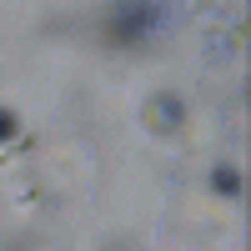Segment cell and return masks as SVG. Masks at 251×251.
<instances>
[{"label":"cell","mask_w":251,"mask_h":251,"mask_svg":"<svg viewBox=\"0 0 251 251\" xmlns=\"http://www.w3.org/2000/svg\"><path fill=\"white\" fill-rule=\"evenodd\" d=\"M146 30H156V10L151 5H126L111 15V40H136Z\"/></svg>","instance_id":"1"},{"label":"cell","mask_w":251,"mask_h":251,"mask_svg":"<svg viewBox=\"0 0 251 251\" xmlns=\"http://www.w3.org/2000/svg\"><path fill=\"white\" fill-rule=\"evenodd\" d=\"M156 116H161V126H176V121H181V100L166 91V96L156 100Z\"/></svg>","instance_id":"2"},{"label":"cell","mask_w":251,"mask_h":251,"mask_svg":"<svg viewBox=\"0 0 251 251\" xmlns=\"http://www.w3.org/2000/svg\"><path fill=\"white\" fill-rule=\"evenodd\" d=\"M216 191H241V176H236V166H221V171H216Z\"/></svg>","instance_id":"3"},{"label":"cell","mask_w":251,"mask_h":251,"mask_svg":"<svg viewBox=\"0 0 251 251\" xmlns=\"http://www.w3.org/2000/svg\"><path fill=\"white\" fill-rule=\"evenodd\" d=\"M15 131H20V121H15V116H10V111H0V141H10V136H15Z\"/></svg>","instance_id":"4"}]
</instances>
